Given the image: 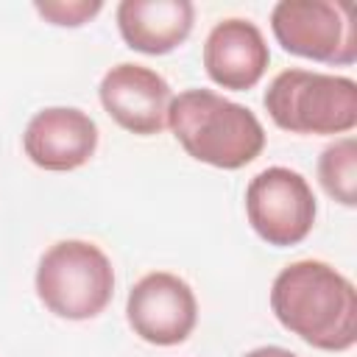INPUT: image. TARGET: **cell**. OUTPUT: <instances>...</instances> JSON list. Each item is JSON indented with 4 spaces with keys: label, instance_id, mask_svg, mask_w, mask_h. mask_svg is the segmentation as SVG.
Returning a JSON list of instances; mask_svg holds the SVG:
<instances>
[{
    "label": "cell",
    "instance_id": "1",
    "mask_svg": "<svg viewBox=\"0 0 357 357\" xmlns=\"http://www.w3.org/2000/svg\"><path fill=\"white\" fill-rule=\"evenodd\" d=\"M276 321L321 351H349L357 343V290L329 262L296 259L271 284Z\"/></svg>",
    "mask_w": 357,
    "mask_h": 357
},
{
    "label": "cell",
    "instance_id": "2",
    "mask_svg": "<svg viewBox=\"0 0 357 357\" xmlns=\"http://www.w3.org/2000/svg\"><path fill=\"white\" fill-rule=\"evenodd\" d=\"M167 128L187 156L218 170H240L265 148L259 117L215 89H184L173 95Z\"/></svg>",
    "mask_w": 357,
    "mask_h": 357
},
{
    "label": "cell",
    "instance_id": "3",
    "mask_svg": "<svg viewBox=\"0 0 357 357\" xmlns=\"http://www.w3.org/2000/svg\"><path fill=\"white\" fill-rule=\"evenodd\" d=\"M262 103L290 134H349L357 126V84L349 75L290 67L273 75Z\"/></svg>",
    "mask_w": 357,
    "mask_h": 357
},
{
    "label": "cell",
    "instance_id": "4",
    "mask_svg": "<svg viewBox=\"0 0 357 357\" xmlns=\"http://www.w3.org/2000/svg\"><path fill=\"white\" fill-rule=\"evenodd\" d=\"M33 284L45 310L56 318L89 321L114 296V268L100 245L89 240H59L39 257Z\"/></svg>",
    "mask_w": 357,
    "mask_h": 357
},
{
    "label": "cell",
    "instance_id": "5",
    "mask_svg": "<svg viewBox=\"0 0 357 357\" xmlns=\"http://www.w3.org/2000/svg\"><path fill=\"white\" fill-rule=\"evenodd\" d=\"M271 31L282 50L298 59L332 67L357 61V22L349 0H279Z\"/></svg>",
    "mask_w": 357,
    "mask_h": 357
},
{
    "label": "cell",
    "instance_id": "6",
    "mask_svg": "<svg viewBox=\"0 0 357 357\" xmlns=\"http://www.w3.org/2000/svg\"><path fill=\"white\" fill-rule=\"evenodd\" d=\"M318 204L310 181L290 167L259 170L245 187V218L259 240L273 248H290L310 237Z\"/></svg>",
    "mask_w": 357,
    "mask_h": 357
},
{
    "label": "cell",
    "instance_id": "7",
    "mask_svg": "<svg viewBox=\"0 0 357 357\" xmlns=\"http://www.w3.org/2000/svg\"><path fill=\"white\" fill-rule=\"evenodd\" d=\"M126 321L134 335L151 346H178L198 324V298L181 276L151 271L131 284Z\"/></svg>",
    "mask_w": 357,
    "mask_h": 357
},
{
    "label": "cell",
    "instance_id": "8",
    "mask_svg": "<svg viewBox=\"0 0 357 357\" xmlns=\"http://www.w3.org/2000/svg\"><path fill=\"white\" fill-rule=\"evenodd\" d=\"M98 98L103 112L137 137H153L167 128V109L173 100L170 84L151 67L120 61L100 78Z\"/></svg>",
    "mask_w": 357,
    "mask_h": 357
},
{
    "label": "cell",
    "instance_id": "9",
    "mask_svg": "<svg viewBox=\"0 0 357 357\" xmlns=\"http://www.w3.org/2000/svg\"><path fill=\"white\" fill-rule=\"evenodd\" d=\"M22 148L25 156L42 170H78L98 151V123L75 106H47L28 120Z\"/></svg>",
    "mask_w": 357,
    "mask_h": 357
},
{
    "label": "cell",
    "instance_id": "10",
    "mask_svg": "<svg viewBox=\"0 0 357 357\" xmlns=\"http://www.w3.org/2000/svg\"><path fill=\"white\" fill-rule=\"evenodd\" d=\"M271 64V50L262 31L243 17H229L212 25L204 42V70L212 84L234 92L254 89Z\"/></svg>",
    "mask_w": 357,
    "mask_h": 357
},
{
    "label": "cell",
    "instance_id": "11",
    "mask_svg": "<svg viewBox=\"0 0 357 357\" xmlns=\"http://www.w3.org/2000/svg\"><path fill=\"white\" fill-rule=\"evenodd\" d=\"M123 42L145 56H165L187 42L195 22L190 0H123L117 6Z\"/></svg>",
    "mask_w": 357,
    "mask_h": 357
},
{
    "label": "cell",
    "instance_id": "12",
    "mask_svg": "<svg viewBox=\"0 0 357 357\" xmlns=\"http://www.w3.org/2000/svg\"><path fill=\"white\" fill-rule=\"evenodd\" d=\"M318 181L332 201L349 209L357 204V142L354 137H340L321 151Z\"/></svg>",
    "mask_w": 357,
    "mask_h": 357
},
{
    "label": "cell",
    "instance_id": "13",
    "mask_svg": "<svg viewBox=\"0 0 357 357\" xmlns=\"http://www.w3.org/2000/svg\"><path fill=\"white\" fill-rule=\"evenodd\" d=\"M33 8L50 25L81 28V25H86L89 20H95L103 11V3L100 0H45L42 3L39 0V3H33Z\"/></svg>",
    "mask_w": 357,
    "mask_h": 357
},
{
    "label": "cell",
    "instance_id": "14",
    "mask_svg": "<svg viewBox=\"0 0 357 357\" xmlns=\"http://www.w3.org/2000/svg\"><path fill=\"white\" fill-rule=\"evenodd\" d=\"M243 357H298V354H293L290 349H282V346H259V349H251Z\"/></svg>",
    "mask_w": 357,
    "mask_h": 357
}]
</instances>
